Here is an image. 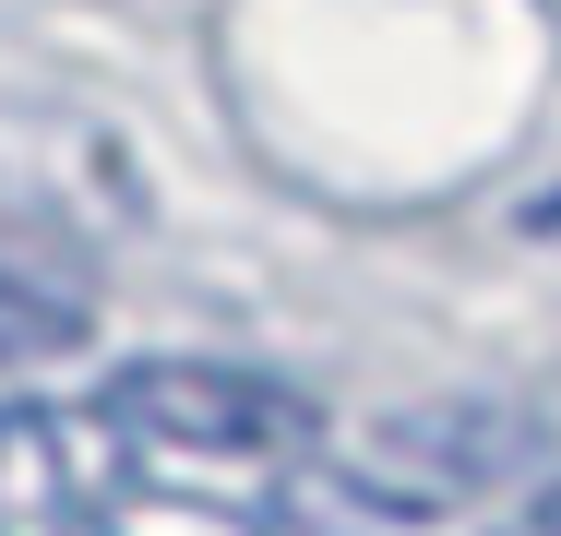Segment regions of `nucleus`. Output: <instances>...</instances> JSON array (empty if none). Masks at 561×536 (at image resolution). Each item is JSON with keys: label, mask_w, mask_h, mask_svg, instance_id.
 I'll return each mask as SVG.
<instances>
[{"label": "nucleus", "mask_w": 561, "mask_h": 536, "mask_svg": "<svg viewBox=\"0 0 561 536\" xmlns=\"http://www.w3.org/2000/svg\"><path fill=\"white\" fill-rule=\"evenodd\" d=\"M84 441H96V477L204 489V501H251V513H275L287 477L323 465V418L239 358H131V370H108V394L84 406Z\"/></svg>", "instance_id": "f257e3e1"}, {"label": "nucleus", "mask_w": 561, "mask_h": 536, "mask_svg": "<svg viewBox=\"0 0 561 536\" xmlns=\"http://www.w3.org/2000/svg\"><path fill=\"white\" fill-rule=\"evenodd\" d=\"M550 465V418L514 394H419L323 441V489L370 525H466Z\"/></svg>", "instance_id": "f03ea898"}, {"label": "nucleus", "mask_w": 561, "mask_h": 536, "mask_svg": "<svg viewBox=\"0 0 561 536\" xmlns=\"http://www.w3.org/2000/svg\"><path fill=\"white\" fill-rule=\"evenodd\" d=\"M84 536H275V513H251V501H204V489H131V477H96Z\"/></svg>", "instance_id": "7ed1b4c3"}, {"label": "nucleus", "mask_w": 561, "mask_h": 536, "mask_svg": "<svg viewBox=\"0 0 561 536\" xmlns=\"http://www.w3.org/2000/svg\"><path fill=\"white\" fill-rule=\"evenodd\" d=\"M72 346H84V311H72L60 287H36V275L0 263V370H48V358H72Z\"/></svg>", "instance_id": "20e7f679"}, {"label": "nucleus", "mask_w": 561, "mask_h": 536, "mask_svg": "<svg viewBox=\"0 0 561 536\" xmlns=\"http://www.w3.org/2000/svg\"><path fill=\"white\" fill-rule=\"evenodd\" d=\"M514 536H561V489H538V501H526V525Z\"/></svg>", "instance_id": "39448f33"}]
</instances>
